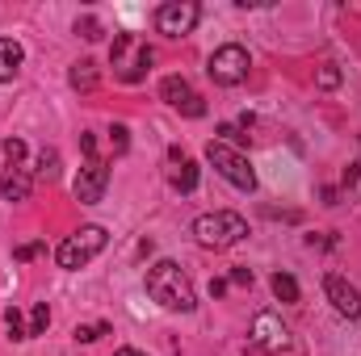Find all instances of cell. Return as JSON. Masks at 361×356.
<instances>
[{"instance_id":"11","label":"cell","mask_w":361,"mask_h":356,"mask_svg":"<svg viewBox=\"0 0 361 356\" xmlns=\"http://www.w3.org/2000/svg\"><path fill=\"white\" fill-rule=\"evenodd\" d=\"M324 293H328V302H332L336 314H345V319H361V289L357 285H349L341 272H328V276H324Z\"/></svg>"},{"instance_id":"4","label":"cell","mask_w":361,"mask_h":356,"mask_svg":"<svg viewBox=\"0 0 361 356\" xmlns=\"http://www.w3.org/2000/svg\"><path fill=\"white\" fill-rule=\"evenodd\" d=\"M206 160H210V168L219 172V177L227 180V184H235L240 193H257V172H252V164L235 151V147H227V143H210L206 147Z\"/></svg>"},{"instance_id":"6","label":"cell","mask_w":361,"mask_h":356,"mask_svg":"<svg viewBox=\"0 0 361 356\" xmlns=\"http://www.w3.org/2000/svg\"><path fill=\"white\" fill-rule=\"evenodd\" d=\"M34 189V177L25 168V143L21 139H8L4 143V172H0V193L4 201H25Z\"/></svg>"},{"instance_id":"20","label":"cell","mask_w":361,"mask_h":356,"mask_svg":"<svg viewBox=\"0 0 361 356\" xmlns=\"http://www.w3.org/2000/svg\"><path fill=\"white\" fill-rule=\"evenodd\" d=\"M55 172H59V155H55V151H42V155H38V172H34V177H38V180H55Z\"/></svg>"},{"instance_id":"10","label":"cell","mask_w":361,"mask_h":356,"mask_svg":"<svg viewBox=\"0 0 361 356\" xmlns=\"http://www.w3.org/2000/svg\"><path fill=\"white\" fill-rule=\"evenodd\" d=\"M105 184H109V164L101 155H85V168L76 177V201L85 205H97L105 197Z\"/></svg>"},{"instance_id":"14","label":"cell","mask_w":361,"mask_h":356,"mask_svg":"<svg viewBox=\"0 0 361 356\" xmlns=\"http://www.w3.org/2000/svg\"><path fill=\"white\" fill-rule=\"evenodd\" d=\"M21 63H25L21 42L17 38H0V84H13L17 72H21Z\"/></svg>"},{"instance_id":"26","label":"cell","mask_w":361,"mask_h":356,"mask_svg":"<svg viewBox=\"0 0 361 356\" xmlns=\"http://www.w3.org/2000/svg\"><path fill=\"white\" fill-rule=\"evenodd\" d=\"M38 252H42L38 243H25V248H17V260H30V256H38Z\"/></svg>"},{"instance_id":"7","label":"cell","mask_w":361,"mask_h":356,"mask_svg":"<svg viewBox=\"0 0 361 356\" xmlns=\"http://www.w3.org/2000/svg\"><path fill=\"white\" fill-rule=\"evenodd\" d=\"M248 68H252V59H248V51H244L240 42H227V46H219V51L210 55V63H206L210 80H214V84H223V89H235V84H244V80H248Z\"/></svg>"},{"instance_id":"18","label":"cell","mask_w":361,"mask_h":356,"mask_svg":"<svg viewBox=\"0 0 361 356\" xmlns=\"http://www.w3.org/2000/svg\"><path fill=\"white\" fill-rule=\"evenodd\" d=\"M47 327H51V310H47V302H38L30 310V340L34 336H47Z\"/></svg>"},{"instance_id":"5","label":"cell","mask_w":361,"mask_h":356,"mask_svg":"<svg viewBox=\"0 0 361 356\" xmlns=\"http://www.w3.org/2000/svg\"><path fill=\"white\" fill-rule=\"evenodd\" d=\"M105 243H109L105 227H80L76 235H68V239L55 248V260H59V268H85L92 256L105 252Z\"/></svg>"},{"instance_id":"25","label":"cell","mask_w":361,"mask_h":356,"mask_svg":"<svg viewBox=\"0 0 361 356\" xmlns=\"http://www.w3.org/2000/svg\"><path fill=\"white\" fill-rule=\"evenodd\" d=\"M231 285H252V268H235L231 272Z\"/></svg>"},{"instance_id":"15","label":"cell","mask_w":361,"mask_h":356,"mask_svg":"<svg viewBox=\"0 0 361 356\" xmlns=\"http://www.w3.org/2000/svg\"><path fill=\"white\" fill-rule=\"evenodd\" d=\"M97 80H101V72H97V63H92V59L72 63V72H68V84H72L76 92H92V89H97Z\"/></svg>"},{"instance_id":"9","label":"cell","mask_w":361,"mask_h":356,"mask_svg":"<svg viewBox=\"0 0 361 356\" xmlns=\"http://www.w3.org/2000/svg\"><path fill=\"white\" fill-rule=\"evenodd\" d=\"M160 96H164L177 113H185V117H206V101L193 92V84H189L185 76H164V80H160Z\"/></svg>"},{"instance_id":"21","label":"cell","mask_w":361,"mask_h":356,"mask_svg":"<svg viewBox=\"0 0 361 356\" xmlns=\"http://www.w3.org/2000/svg\"><path fill=\"white\" fill-rule=\"evenodd\" d=\"M315 84H319V89H336V84H341V68H336V63H324L319 76H315Z\"/></svg>"},{"instance_id":"19","label":"cell","mask_w":361,"mask_h":356,"mask_svg":"<svg viewBox=\"0 0 361 356\" xmlns=\"http://www.w3.org/2000/svg\"><path fill=\"white\" fill-rule=\"evenodd\" d=\"M80 344H92V340H101V336H109V323H80L76 331H72Z\"/></svg>"},{"instance_id":"22","label":"cell","mask_w":361,"mask_h":356,"mask_svg":"<svg viewBox=\"0 0 361 356\" xmlns=\"http://www.w3.org/2000/svg\"><path fill=\"white\" fill-rule=\"evenodd\" d=\"M219 143H227V147H231V143H248V134H244L235 122H223V126H219Z\"/></svg>"},{"instance_id":"23","label":"cell","mask_w":361,"mask_h":356,"mask_svg":"<svg viewBox=\"0 0 361 356\" xmlns=\"http://www.w3.org/2000/svg\"><path fill=\"white\" fill-rule=\"evenodd\" d=\"M109 143H114V155H122V151L130 147V130H126V126H114V130H109Z\"/></svg>"},{"instance_id":"8","label":"cell","mask_w":361,"mask_h":356,"mask_svg":"<svg viewBox=\"0 0 361 356\" xmlns=\"http://www.w3.org/2000/svg\"><path fill=\"white\" fill-rule=\"evenodd\" d=\"M197 21H202V4H193V0H169V4L156 8V30L169 34V38H185V34H193Z\"/></svg>"},{"instance_id":"2","label":"cell","mask_w":361,"mask_h":356,"mask_svg":"<svg viewBox=\"0 0 361 356\" xmlns=\"http://www.w3.org/2000/svg\"><path fill=\"white\" fill-rule=\"evenodd\" d=\"M109 63H114V76L122 84H139L152 68V46L139 34H118L109 46Z\"/></svg>"},{"instance_id":"1","label":"cell","mask_w":361,"mask_h":356,"mask_svg":"<svg viewBox=\"0 0 361 356\" xmlns=\"http://www.w3.org/2000/svg\"><path fill=\"white\" fill-rule=\"evenodd\" d=\"M147 298L160 302L164 310H180V314H189V310L197 306L193 281L180 272L177 260H160V265L147 268Z\"/></svg>"},{"instance_id":"16","label":"cell","mask_w":361,"mask_h":356,"mask_svg":"<svg viewBox=\"0 0 361 356\" xmlns=\"http://www.w3.org/2000/svg\"><path fill=\"white\" fill-rule=\"evenodd\" d=\"M273 298L277 302H298V281L290 276V272H273Z\"/></svg>"},{"instance_id":"12","label":"cell","mask_w":361,"mask_h":356,"mask_svg":"<svg viewBox=\"0 0 361 356\" xmlns=\"http://www.w3.org/2000/svg\"><path fill=\"white\" fill-rule=\"evenodd\" d=\"M248 336H252V348H265V352H281V348L290 344L286 323H281L277 314H269V310L252 319V331H248Z\"/></svg>"},{"instance_id":"13","label":"cell","mask_w":361,"mask_h":356,"mask_svg":"<svg viewBox=\"0 0 361 356\" xmlns=\"http://www.w3.org/2000/svg\"><path fill=\"white\" fill-rule=\"evenodd\" d=\"M169 184L177 193H193L197 189V164L180 151V147H169Z\"/></svg>"},{"instance_id":"27","label":"cell","mask_w":361,"mask_h":356,"mask_svg":"<svg viewBox=\"0 0 361 356\" xmlns=\"http://www.w3.org/2000/svg\"><path fill=\"white\" fill-rule=\"evenodd\" d=\"M114 356H147V352H139V348H118Z\"/></svg>"},{"instance_id":"24","label":"cell","mask_w":361,"mask_h":356,"mask_svg":"<svg viewBox=\"0 0 361 356\" xmlns=\"http://www.w3.org/2000/svg\"><path fill=\"white\" fill-rule=\"evenodd\" d=\"M76 34H80V38H89V42H97V38H101V21H92V17L76 21Z\"/></svg>"},{"instance_id":"17","label":"cell","mask_w":361,"mask_h":356,"mask_svg":"<svg viewBox=\"0 0 361 356\" xmlns=\"http://www.w3.org/2000/svg\"><path fill=\"white\" fill-rule=\"evenodd\" d=\"M4 327H8V340H30V323L21 319V310H17V306H8V310H4Z\"/></svg>"},{"instance_id":"3","label":"cell","mask_w":361,"mask_h":356,"mask_svg":"<svg viewBox=\"0 0 361 356\" xmlns=\"http://www.w3.org/2000/svg\"><path fill=\"white\" fill-rule=\"evenodd\" d=\"M193 235H197L202 248L227 252V248H235V243L248 235V222H244L240 214H231V210H214V214H202V218L193 222Z\"/></svg>"}]
</instances>
